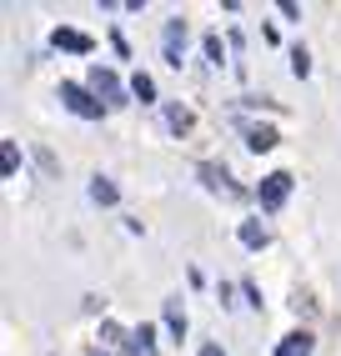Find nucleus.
Returning <instances> with one entry per match:
<instances>
[{"mask_svg": "<svg viewBox=\"0 0 341 356\" xmlns=\"http://www.w3.org/2000/svg\"><path fill=\"white\" fill-rule=\"evenodd\" d=\"M61 101H65L70 115H81V121H101V115H106V106L95 101V90L76 86V81H61Z\"/></svg>", "mask_w": 341, "mask_h": 356, "instance_id": "1", "label": "nucleus"}, {"mask_svg": "<svg viewBox=\"0 0 341 356\" xmlns=\"http://www.w3.org/2000/svg\"><path fill=\"white\" fill-rule=\"evenodd\" d=\"M286 196H291V171H271V176H261V186H256L261 211H281V206H286Z\"/></svg>", "mask_w": 341, "mask_h": 356, "instance_id": "2", "label": "nucleus"}, {"mask_svg": "<svg viewBox=\"0 0 341 356\" xmlns=\"http://www.w3.org/2000/svg\"><path fill=\"white\" fill-rule=\"evenodd\" d=\"M186 40H191L186 20H181V15H176V20H166V31H161V56H166V65H176V70H181V60H186Z\"/></svg>", "mask_w": 341, "mask_h": 356, "instance_id": "3", "label": "nucleus"}, {"mask_svg": "<svg viewBox=\"0 0 341 356\" xmlns=\"http://www.w3.org/2000/svg\"><path fill=\"white\" fill-rule=\"evenodd\" d=\"M90 90H95V101H101V106H126V86H120V76L106 70V65L90 70Z\"/></svg>", "mask_w": 341, "mask_h": 356, "instance_id": "4", "label": "nucleus"}, {"mask_svg": "<svg viewBox=\"0 0 341 356\" xmlns=\"http://www.w3.org/2000/svg\"><path fill=\"white\" fill-rule=\"evenodd\" d=\"M316 351V337L311 331H291V337L276 341V356H311Z\"/></svg>", "mask_w": 341, "mask_h": 356, "instance_id": "5", "label": "nucleus"}, {"mask_svg": "<svg viewBox=\"0 0 341 356\" xmlns=\"http://www.w3.org/2000/svg\"><path fill=\"white\" fill-rule=\"evenodd\" d=\"M201 181H206V191L236 196V186H231V176H226V165H211V161H201Z\"/></svg>", "mask_w": 341, "mask_h": 356, "instance_id": "6", "label": "nucleus"}, {"mask_svg": "<svg viewBox=\"0 0 341 356\" xmlns=\"http://www.w3.org/2000/svg\"><path fill=\"white\" fill-rule=\"evenodd\" d=\"M120 356H156V331H151V326L131 331V341L120 346Z\"/></svg>", "mask_w": 341, "mask_h": 356, "instance_id": "7", "label": "nucleus"}, {"mask_svg": "<svg viewBox=\"0 0 341 356\" xmlns=\"http://www.w3.org/2000/svg\"><path fill=\"white\" fill-rule=\"evenodd\" d=\"M51 40H56V51H76V56H90V51H95L90 35H81V31H56Z\"/></svg>", "mask_w": 341, "mask_h": 356, "instance_id": "8", "label": "nucleus"}, {"mask_svg": "<svg viewBox=\"0 0 341 356\" xmlns=\"http://www.w3.org/2000/svg\"><path fill=\"white\" fill-rule=\"evenodd\" d=\"M241 131H246V146H251V151H271L276 140H281V136H276V126H251V121H246Z\"/></svg>", "mask_w": 341, "mask_h": 356, "instance_id": "9", "label": "nucleus"}, {"mask_svg": "<svg viewBox=\"0 0 341 356\" xmlns=\"http://www.w3.org/2000/svg\"><path fill=\"white\" fill-rule=\"evenodd\" d=\"M236 236H241V246H246V251H261L266 241H271V236H266V226H261V221H241V231H236Z\"/></svg>", "mask_w": 341, "mask_h": 356, "instance_id": "10", "label": "nucleus"}, {"mask_svg": "<svg viewBox=\"0 0 341 356\" xmlns=\"http://www.w3.org/2000/svg\"><path fill=\"white\" fill-rule=\"evenodd\" d=\"M166 326H170V337H176V341L186 337V312H181V296H170V301H166Z\"/></svg>", "mask_w": 341, "mask_h": 356, "instance_id": "11", "label": "nucleus"}, {"mask_svg": "<svg viewBox=\"0 0 341 356\" xmlns=\"http://www.w3.org/2000/svg\"><path fill=\"white\" fill-rule=\"evenodd\" d=\"M131 96H136L141 106H151V101H156V81L145 76V70H136V76H131Z\"/></svg>", "mask_w": 341, "mask_h": 356, "instance_id": "12", "label": "nucleus"}, {"mask_svg": "<svg viewBox=\"0 0 341 356\" xmlns=\"http://www.w3.org/2000/svg\"><path fill=\"white\" fill-rule=\"evenodd\" d=\"M191 121H196V115H191L186 106H166V126L176 131V136H186V131H191Z\"/></svg>", "mask_w": 341, "mask_h": 356, "instance_id": "13", "label": "nucleus"}, {"mask_svg": "<svg viewBox=\"0 0 341 356\" xmlns=\"http://www.w3.org/2000/svg\"><path fill=\"white\" fill-rule=\"evenodd\" d=\"M116 196H120V191H116L106 176H95V181H90V201H95V206H116Z\"/></svg>", "mask_w": 341, "mask_h": 356, "instance_id": "14", "label": "nucleus"}, {"mask_svg": "<svg viewBox=\"0 0 341 356\" xmlns=\"http://www.w3.org/2000/svg\"><path fill=\"white\" fill-rule=\"evenodd\" d=\"M291 76H296V81L311 76V56H306V45H291Z\"/></svg>", "mask_w": 341, "mask_h": 356, "instance_id": "15", "label": "nucleus"}, {"mask_svg": "<svg viewBox=\"0 0 341 356\" xmlns=\"http://www.w3.org/2000/svg\"><path fill=\"white\" fill-rule=\"evenodd\" d=\"M15 165H20V151H15V140H0V171L15 176Z\"/></svg>", "mask_w": 341, "mask_h": 356, "instance_id": "16", "label": "nucleus"}, {"mask_svg": "<svg viewBox=\"0 0 341 356\" xmlns=\"http://www.w3.org/2000/svg\"><path fill=\"white\" fill-rule=\"evenodd\" d=\"M201 51H206V60H211V65H221V60H226V51H221V35H216V31L201 40Z\"/></svg>", "mask_w": 341, "mask_h": 356, "instance_id": "17", "label": "nucleus"}, {"mask_svg": "<svg viewBox=\"0 0 341 356\" xmlns=\"http://www.w3.org/2000/svg\"><path fill=\"white\" fill-rule=\"evenodd\" d=\"M101 337H106V341H131V337H126V331H120L116 321H101Z\"/></svg>", "mask_w": 341, "mask_h": 356, "instance_id": "18", "label": "nucleus"}, {"mask_svg": "<svg viewBox=\"0 0 341 356\" xmlns=\"http://www.w3.org/2000/svg\"><path fill=\"white\" fill-rule=\"evenodd\" d=\"M201 356H226V351L216 346V341H206V346H201Z\"/></svg>", "mask_w": 341, "mask_h": 356, "instance_id": "19", "label": "nucleus"}, {"mask_svg": "<svg viewBox=\"0 0 341 356\" xmlns=\"http://www.w3.org/2000/svg\"><path fill=\"white\" fill-rule=\"evenodd\" d=\"M86 356H106V351H86Z\"/></svg>", "mask_w": 341, "mask_h": 356, "instance_id": "20", "label": "nucleus"}]
</instances>
